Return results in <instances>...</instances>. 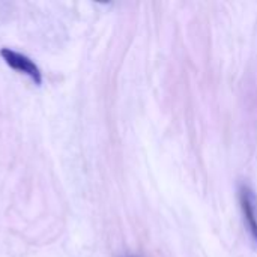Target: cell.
<instances>
[{"instance_id": "obj_1", "label": "cell", "mask_w": 257, "mask_h": 257, "mask_svg": "<svg viewBox=\"0 0 257 257\" xmlns=\"http://www.w3.org/2000/svg\"><path fill=\"white\" fill-rule=\"evenodd\" d=\"M0 56L9 68L18 71L21 74H26L36 86L42 84V72H41L39 66L30 57H27L26 54H21L18 51H14L11 48H2Z\"/></svg>"}, {"instance_id": "obj_2", "label": "cell", "mask_w": 257, "mask_h": 257, "mask_svg": "<svg viewBox=\"0 0 257 257\" xmlns=\"http://www.w3.org/2000/svg\"><path fill=\"white\" fill-rule=\"evenodd\" d=\"M239 202H241V209L244 214V218L247 221L254 248L257 250V196L256 193L248 187L242 185L239 188Z\"/></svg>"}]
</instances>
